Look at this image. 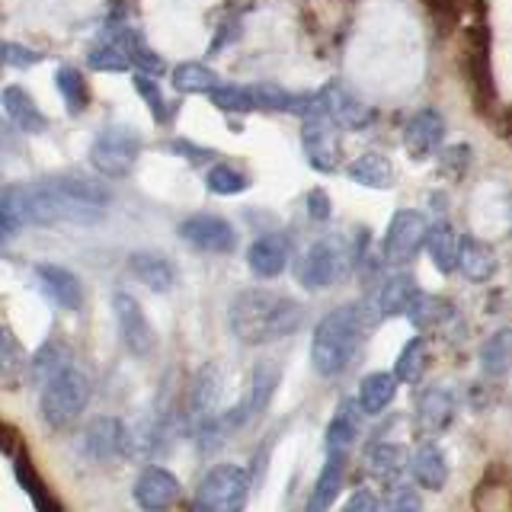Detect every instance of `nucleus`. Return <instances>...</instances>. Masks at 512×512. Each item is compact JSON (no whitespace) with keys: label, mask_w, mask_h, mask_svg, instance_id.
Here are the masks:
<instances>
[{"label":"nucleus","mask_w":512,"mask_h":512,"mask_svg":"<svg viewBox=\"0 0 512 512\" xmlns=\"http://www.w3.org/2000/svg\"><path fill=\"white\" fill-rule=\"evenodd\" d=\"M253 103L256 109H269V112H295V116H304L311 109L314 96H298V93H288L276 84H253Z\"/></svg>","instance_id":"obj_35"},{"label":"nucleus","mask_w":512,"mask_h":512,"mask_svg":"<svg viewBox=\"0 0 512 512\" xmlns=\"http://www.w3.org/2000/svg\"><path fill=\"white\" fill-rule=\"evenodd\" d=\"M0 103H4L7 119L20 128L23 135H42L48 128V116L36 106V100H32L26 87H20V84L4 87V93H0Z\"/></svg>","instance_id":"obj_22"},{"label":"nucleus","mask_w":512,"mask_h":512,"mask_svg":"<svg viewBox=\"0 0 512 512\" xmlns=\"http://www.w3.org/2000/svg\"><path fill=\"white\" fill-rule=\"evenodd\" d=\"M125 266H128V276H132L135 282H141L144 288H151V292H157V295L170 292V288L176 285V266L157 250H135L132 256H128Z\"/></svg>","instance_id":"obj_19"},{"label":"nucleus","mask_w":512,"mask_h":512,"mask_svg":"<svg viewBox=\"0 0 512 512\" xmlns=\"http://www.w3.org/2000/svg\"><path fill=\"white\" fill-rule=\"evenodd\" d=\"M461 71L468 80L471 96L480 112H487L493 103V64H490V26L477 20L464 26V42H461Z\"/></svg>","instance_id":"obj_7"},{"label":"nucleus","mask_w":512,"mask_h":512,"mask_svg":"<svg viewBox=\"0 0 512 512\" xmlns=\"http://www.w3.org/2000/svg\"><path fill=\"white\" fill-rule=\"evenodd\" d=\"M442 138H445V119L436 109H420L404 125V148L413 160H426L436 154Z\"/></svg>","instance_id":"obj_18"},{"label":"nucleus","mask_w":512,"mask_h":512,"mask_svg":"<svg viewBox=\"0 0 512 512\" xmlns=\"http://www.w3.org/2000/svg\"><path fill=\"white\" fill-rule=\"evenodd\" d=\"M288 240L282 234H263L256 237L250 250H247V266L256 279H279L285 266H288Z\"/></svg>","instance_id":"obj_20"},{"label":"nucleus","mask_w":512,"mask_h":512,"mask_svg":"<svg viewBox=\"0 0 512 512\" xmlns=\"http://www.w3.org/2000/svg\"><path fill=\"white\" fill-rule=\"evenodd\" d=\"M221 388H224V378H221L215 362L202 365L199 372H196V378H192L189 400H186V420L196 429H202L205 423H212L215 416H218Z\"/></svg>","instance_id":"obj_15"},{"label":"nucleus","mask_w":512,"mask_h":512,"mask_svg":"<svg viewBox=\"0 0 512 512\" xmlns=\"http://www.w3.org/2000/svg\"><path fill=\"white\" fill-rule=\"evenodd\" d=\"M55 87H58L61 100H64V109H68L71 116H84V112L90 109V84L77 68H71V64H61V68H58Z\"/></svg>","instance_id":"obj_36"},{"label":"nucleus","mask_w":512,"mask_h":512,"mask_svg":"<svg viewBox=\"0 0 512 512\" xmlns=\"http://www.w3.org/2000/svg\"><path fill=\"white\" fill-rule=\"evenodd\" d=\"M452 314V304L439 295H426V292H416V298L410 301L407 317L416 330H429V327H439L442 320H448Z\"/></svg>","instance_id":"obj_41"},{"label":"nucleus","mask_w":512,"mask_h":512,"mask_svg":"<svg viewBox=\"0 0 512 512\" xmlns=\"http://www.w3.org/2000/svg\"><path fill=\"white\" fill-rule=\"evenodd\" d=\"M279 381H282V368H279V362L260 359V362L253 365V372H250V391H247V397H244V407H247L250 416L263 413V410L272 404V397H276Z\"/></svg>","instance_id":"obj_26"},{"label":"nucleus","mask_w":512,"mask_h":512,"mask_svg":"<svg viewBox=\"0 0 512 512\" xmlns=\"http://www.w3.org/2000/svg\"><path fill=\"white\" fill-rule=\"evenodd\" d=\"M407 468L423 490H442L448 484V458L436 442H423L407 461Z\"/></svg>","instance_id":"obj_24"},{"label":"nucleus","mask_w":512,"mask_h":512,"mask_svg":"<svg viewBox=\"0 0 512 512\" xmlns=\"http://www.w3.org/2000/svg\"><path fill=\"white\" fill-rule=\"evenodd\" d=\"M480 368L487 378H503L512 368V327L496 330L490 340L480 346Z\"/></svg>","instance_id":"obj_39"},{"label":"nucleus","mask_w":512,"mask_h":512,"mask_svg":"<svg viewBox=\"0 0 512 512\" xmlns=\"http://www.w3.org/2000/svg\"><path fill=\"white\" fill-rule=\"evenodd\" d=\"M180 496H183L180 477L167 468H160V464H148V468L135 477L132 500L141 512H167L180 503Z\"/></svg>","instance_id":"obj_13"},{"label":"nucleus","mask_w":512,"mask_h":512,"mask_svg":"<svg viewBox=\"0 0 512 512\" xmlns=\"http://www.w3.org/2000/svg\"><path fill=\"white\" fill-rule=\"evenodd\" d=\"M359 423H362V410L346 400V404L333 413V420L327 426V455H349V448L359 439Z\"/></svg>","instance_id":"obj_29"},{"label":"nucleus","mask_w":512,"mask_h":512,"mask_svg":"<svg viewBox=\"0 0 512 512\" xmlns=\"http://www.w3.org/2000/svg\"><path fill=\"white\" fill-rule=\"evenodd\" d=\"M314 103L320 106L330 116V122L336 128H349V132H362V128H368L375 122V109H368L362 100H356L349 90L343 87H324L320 93H314Z\"/></svg>","instance_id":"obj_17"},{"label":"nucleus","mask_w":512,"mask_h":512,"mask_svg":"<svg viewBox=\"0 0 512 512\" xmlns=\"http://www.w3.org/2000/svg\"><path fill=\"white\" fill-rule=\"evenodd\" d=\"M180 240L192 250H202V253H234L237 247V231L228 218L221 215H208V212H199V215H189L183 224H180Z\"/></svg>","instance_id":"obj_12"},{"label":"nucleus","mask_w":512,"mask_h":512,"mask_svg":"<svg viewBox=\"0 0 512 512\" xmlns=\"http://www.w3.org/2000/svg\"><path fill=\"white\" fill-rule=\"evenodd\" d=\"M205 186L212 196H240V192L250 189V176L234 164H215L205 173Z\"/></svg>","instance_id":"obj_42"},{"label":"nucleus","mask_w":512,"mask_h":512,"mask_svg":"<svg viewBox=\"0 0 512 512\" xmlns=\"http://www.w3.org/2000/svg\"><path fill=\"white\" fill-rule=\"evenodd\" d=\"M458 244L461 237L455 234V228L448 221H436L432 228L426 231V253L432 266H436L442 276H452V272L458 269Z\"/></svg>","instance_id":"obj_27"},{"label":"nucleus","mask_w":512,"mask_h":512,"mask_svg":"<svg viewBox=\"0 0 512 512\" xmlns=\"http://www.w3.org/2000/svg\"><path fill=\"white\" fill-rule=\"evenodd\" d=\"M426 231H429V224L420 212H413V208H400V212H394L388 231H384V240H381L384 263H391L397 269L413 263L416 253H420L426 244Z\"/></svg>","instance_id":"obj_11"},{"label":"nucleus","mask_w":512,"mask_h":512,"mask_svg":"<svg viewBox=\"0 0 512 512\" xmlns=\"http://www.w3.org/2000/svg\"><path fill=\"white\" fill-rule=\"evenodd\" d=\"M423 4H426L432 23H436V29L442 32V36H448V32L461 23V10H464L461 0H423Z\"/></svg>","instance_id":"obj_46"},{"label":"nucleus","mask_w":512,"mask_h":512,"mask_svg":"<svg viewBox=\"0 0 512 512\" xmlns=\"http://www.w3.org/2000/svg\"><path fill=\"white\" fill-rule=\"evenodd\" d=\"M23 372H29V359L20 340H16L7 327H0V384H4V388H16Z\"/></svg>","instance_id":"obj_40"},{"label":"nucleus","mask_w":512,"mask_h":512,"mask_svg":"<svg viewBox=\"0 0 512 512\" xmlns=\"http://www.w3.org/2000/svg\"><path fill=\"white\" fill-rule=\"evenodd\" d=\"M36 279L42 285V292L52 298L61 311H84V304H87V288L84 282H80L77 272H71L68 266H61V263H39L36 266Z\"/></svg>","instance_id":"obj_16"},{"label":"nucleus","mask_w":512,"mask_h":512,"mask_svg":"<svg viewBox=\"0 0 512 512\" xmlns=\"http://www.w3.org/2000/svg\"><path fill=\"white\" fill-rule=\"evenodd\" d=\"M0 61H4V68H32L42 61V52L20 42H0Z\"/></svg>","instance_id":"obj_49"},{"label":"nucleus","mask_w":512,"mask_h":512,"mask_svg":"<svg viewBox=\"0 0 512 512\" xmlns=\"http://www.w3.org/2000/svg\"><path fill=\"white\" fill-rule=\"evenodd\" d=\"M426 365H429V343L426 336H413L407 340V346L397 352V362H394V378L397 384H420L423 375H426Z\"/></svg>","instance_id":"obj_37"},{"label":"nucleus","mask_w":512,"mask_h":512,"mask_svg":"<svg viewBox=\"0 0 512 512\" xmlns=\"http://www.w3.org/2000/svg\"><path fill=\"white\" fill-rule=\"evenodd\" d=\"M346 173L352 183H359L365 189H391L394 186V164L378 151H368V154L356 157L346 167Z\"/></svg>","instance_id":"obj_31"},{"label":"nucleus","mask_w":512,"mask_h":512,"mask_svg":"<svg viewBox=\"0 0 512 512\" xmlns=\"http://www.w3.org/2000/svg\"><path fill=\"white\" fill-rule=\"evenodd\" d=\"M304 304L272 288H244L228 308V327L244 346H266L298 333Z\"/></svg>","instance_id":"obj_2"},{"label":"nucleus","mask_w":512,"mask_h":512,"mask_svg":"<svg viewBox=\"0 0 512 512\" xmlns=\"http://www.w3.org/2000/svg\"><path fill=\"white\" fill-rule=\"evenodd\" d=\"M23 442V439H20ZM0 452L4 455H13L16 452V432H13V426H7L4 420H0Z\"/></svg>","instance_id":"obj_54"},{"label":"nucleus","mask_w":512,"mask_h":512,"mask_svg":"<svg viewBox=\"0 0 512 512\" xmlns=\"http://www.w3.org/2000/svg\"><path fill=\"white\" fill-rule=\"evenodd\" d=\"M394 397H397V378L391 372H372L359 381L356 407L368 416H378L381 410L391 407Z\"/></svg>","instance_id":"obj_32"},{"label":"nucleus","mask_w":512,"mask_h":512,"mask_svg":"<svg viewBox=\"0 0 512 512\" xmlns=\"http://www.w3.org/2000/svg\"><path fill=\"white\" fill-rule=\"evenodd\" d=\"M13 474H16V484H20L23 493L29 496V503L36 506V512H61L58 500L52 496V490L42 484L39 471L32 468V461H29V455L23 452V448H20V455H16V461H13Z\"/></svg>","instance_id":"obj_33"},{"label":"nucleus","mask_w":512,"mask_h":512,"mask_svg":"<svg viewBox=\"0 0 512 512\" xmlns=\"http://www.w3.org/2000/svg\"><path fill=\"white\" fill-rule=\"evenodd\" d=\"M132 84H135V93L144 100V106L151 109L154 122H157V125H167V122H170V106H167V100H164V93H160V84H157V80L148 77V74H138V71H135Z\"/></svg>","instance_id":"obj_43"},{"label":"nucleus","mask_w":512,"mask_h":512,"mask_svg":"<svg viewBox=\"0 0 512 512\" xmlns=\"http://www.w3.org/2000/svg\"><path fill=\"white\" fill-rule=\"evenodd\" d=\"M20 218H16L13 205L7 199H0V244H10V240L16 237V231H20Z\"/></svg>","instance_id":"obj_50"},{"label":"nucleus","mask_w":512,"mask_h":512,"mask_svg":"<svg viewBox=\"0 0 512 512\" xmlns=\"http://www.w3.org/2000/svg\"><path fill=\"white\" fill-rule=\"evenodd\" d=\"M173 90L176 93H183V96H199V93H212L221 80L212 68H205V64L199 61H183V64H176L173 74Z\"/></svg>","instance_id":"obj_38"},{"label":"nucleus","mask_w":512,"mask_h":512,"mask_svg":"<svg viewBox=\"0 0 512 512\" xmlns=\"http://www.w3.org/2000/svg\"><path fill=\"white\" fill-rule=\"evenodd\" d=\"M301 144H304V157H308V164L317 173H333L340 167V157H343L340 128L330 122V116L314 100H311V109L304 112Z\"/></svg>","instance_id":"obj_8"},{"label":"nucleus","mask_w":512,"mask_h":512,"mask_svg":"<svg viewBox=\"0 0 512 512\" xmlns=\"http://www.w3.org/2000/svg\"><path fill=\"white\" fill-rule=\"evenodd\" d=\"M208 96H212L215 109H221V112H253L256 109L253 90L240 87V84H218Z\"/></svg>","instance_id":"obj_44"},{"label":"nucleus","mask_w":512,"mask_h":512,"mask_svg":"<svg viewBox=\"0 0 512 512\" xmlns=\"http://www.w3.org/2000/svg\"><path fill=\"white\" fill-rule=\"evenodd\" d=\"M0 71H4V61H0Z\"/></svg>","instance_id":"obj_56"},{"label":"nucleus","mask_w":512,"mask_h":512,"mask_svg":"<svg viewBox=\"0 0 512 512\" xmlns=\"http://www.w3.org/2000/svg\"><path fill=\"white\" fill-rule=\"evenodd\" d=\"M90 378L80 372V368H68L61 372L55 381H48L42 394H39V416L45 426L52 429H68L77 423V416L87 410L90 404Z\"/></svg>","instance_id":"obj_5"},{"label":"nucleus","mask_w":512,"mask_h":512,"mask_svg":"<svg viewBox=\"0 0 512 512\" xmlns=\"http://www.w3.org/2000/svg\"><path fill=\"white\" fill-rule=\"evenodd\" d=\"M439 167L445 176H452V180H461L464 173L471 167V148L468 144H452V148H445L439 154Z\"/></svg>","instance_id":"obj_48"},{"label":"nucleus","mask_w":512,"mask_h":512,"mask_svg":"<svg viewBox=\"0 0 512 512\" xmlns=\"http://www.w3.org/2000/svg\"><path fill=\"white\" fill-rule=\"evenodd\" d=\"M71 365H74V352L52 336V340H45L36 352H32V359H29V378L42 391L48 381H55L61 372H68Z\"/></svg>","instance_id":"obj_23"},{"label":"nucleus","mask_w":512,"mask_h":512,"mask_svg":"<svg viewBox=\"0 0 512 512\" xmlns=\"http://www.w3.org/2000/svg\"><path fill=\"white\" fill-rule=\"evenodd\" d=\"M500 132H503V138H506V141H512V106L503 112V119H500Z\"/></svg>","instance_id":"obj_55"},{"label":"nucleus","mask_w":512,"mask_h":512,"mask_svg":"<svg viewBox=\"0 0 512 512\" xmlns=\"http://www.w3.org/2000/svg\"><path fill=\"white\" fill-rule=\"evenodd\" d=\"M144 141L132 125H106L90 144V167L106 180H125L135 170Z\"/></svg>","instance_id":"obj_6"},{"label":"nucleus","mask_w":512,"mask_h":512,"mask_svg":"<svg viewBox=\"0 0 512 512\" xmlns=\"http://www.w3.org/2000/svg\"><path fill=\"white\" fill-rule=\"evenodd\" d=\"M420 292V285L410 276V272H394V276L378 288V298H375V311L378 317H397V314H407L410 301Z\"/></svg>","instance_id":"obj_28"},{"label":"nucleus","mask_w":512,"mask_h":512,"mask_svg":"<svg viewBox=\"0 0 512 512\" xmlns=\"http://www.w3.org/2000/svg\"><path fill=\"white\" fill-rule=\"evenodd\" d=\"M80 448L90 461H116L132 455V439L119 416H96V420L84 429Z\"/></svg>","instance_id":"obj_14"},{"label":"nucleus","mask_w":512,"mask_h":512,"mask_svg":"<svg viewBox=\"0 0 512 512\" xmlns=\"http://www.w3.org/2000/svg\"><path fill=\"white\" fill-rule=\"evenodd\" d=\"M384 512H423V496L410 484H394L384 500Z\"/></svg>","instance_id":"obj_47"},{"label":"nucleus","mask_w":512,"mask_h":512,"mask_svg":"<svg viewBox=\"0 0 512 512\" xmlns=\"http://www.w3.org/2000/svg\"><path fill=\"white\" fill-rule=\"evenodd\" d=\"M7 202L29 224H93L103 218L112 192L87 176H48L13 189Z\"/></svg>","instance_id":"obj_1"},{"label":"nucleus","mask_w":512,"mask_h":512,"mask_svg":"<svg viewBox=\"0 0 512 512\" xmlns=\"http://www.w3.org/2000/svg\"><path fill=\"white\" fill-rule=\"evenodd\" d=\"M349 269V256L346 250L336 244V240H317L295 266V279L298 285L311 288V292H320V288L336 285Z\"/></svg>","instance_id":"obj_10"},{"label":"nucleus","mask_w":512,"mask_h":512,"mask_svg":"<svg viewBox=\"0 0 512 512\" xmlns=\"http://www.w3.org/2000/svg\"><path fill=\"white\" fill-rule=\"evenodd\" d=\"M343 512H381V503L372 490H356L349 496V503L343 506Z\"/></svg>","instance_id":"obj_51"},{"label":"nucleus","mask_w":512,"mask_h":512,"mask_svg":"<svg viewBox=\"0 0 512 512\" xmlns=\"http://www.w3.org/2000/svg\"><path fill=\"white\" fill-rule=\"evenodd\" d=\"M112 314H116L119 343L132 359H151L157 352V333L151 327L148 314H144L141 301L128 292L112 295Z\"/></svg>","instance_id":"obj_9"},{"label":"nucleus","mask_w":512,"mask_h":512,"mask_svg":"<svg viewBox=\"0 0 512 512\" xmlns=\"http://www.w3.org/2000/svg\"><path fill=\"white\" fill-rule=\"evenodd\" d=\"M346 464H349V455H327L324 471H320L317 484H314L308 512H327L336 503V496H340L343 480H346Z\"/></svg>","instance_id":"obj_30"},{"label":"nucleus","mask_w":512,"mask_h":512,"mask_svg":"<svg viewBox=\"0 0 512 512\" xmlns=\"http://www.w3.org/2000/svg\"><path fill=\"white\" fill-rule=\"evenodd\" d=\"M167 151L189 157L192 164H202V160H208V157H212V151H208V148H196V144H192V141H186V138H176V141H170V144H167Z\"/></svg>","instance_id":"obj_52"},{"label":"nucleus","mask_w":512,"mask_h":512,"mask_svg":"<svg viewBox=\"0 0 512 512\" xmlns=\"http://www.w3.org/2000/svg\"><path fill=\"white\" fill-rule=\"evenodd\" d=\"M308 215L314 221H327L330 218V196L324 189H311L308 192Z\"/></svg>","instance_id":"obj_53"},{"label":"nucleus","mask_w":512,"mask_h":512,"mask_svg":"<svg viewBox=\"0 0 512 512\" xmlns=\"http://www.w3.org/2000/svg\"><path fill=\"white\" fill-rule=\"evenodd\" d=\"M250 474L234 461L208 468L192 496V512H244L250 500Z\"/></svg>","instance_id":"obj_4"},{"label":"nucleus","mask_w":512,"mask_h":512,"mask_svg":"<svg viewBox=\"0 0 512 512\" xmlns=\"http://www.w3.org/2000/svg\"><path fill=\"white\" fill-rule=\"evenodd\" d=\"M87 64H90L93 71H100V74H125V71H132V64H128V58L122 55V48H116L112 42L96 45L93 52L87 55Z\"/></svg>","instance_id":"obj_45"},{"label":"nucleus","mask_w":512,"mask_h":512,"mask_svg":"<svg viewBox=\"0 0 512 512\" xmlns=\"http://www.w3.org/2000/svg\"><path fill=\"white\" fill-rule=\"evenodd\" d=\"M455 420V394L448 388H426L416 400V426L426 436H442Z\"/></svg>","instance_id":"obj_21"},{"label":"nucleus","mask_w":512,"mask_h":512,"mask_svg":"<svg viewBox=\"0 0 512 512\" xmlns=\"http://www.w3.org/2000/svg\"><path fill=\"white\" fill-rule=\"evenodd\" d=\"M496 253L477 237H461L458 244V269L468 282H490L496 276Z\"/></svg>","instance_id":"obj_25"},{"label":"nucleus","mask_w":512,"mask_h":512,"mask_svg":"<svg viewBox=\"0 0 512 512\" xmlns=\"http://www.w3.org/2000/svg\"><path fill=\"white\" fill-rule=\"evenodd\" d=\"M378 311L372 304H340L330 314L320 317L311 340V365L320 378H336L356 359L365 333L375 327Z\"/></svg>","instance_id":"obj_3"},{"label":"nucleus","mask_w":512,"mask_h":512,"mask_svg":"<svg viewBox=\"0 0 512 512\" xmlns=\"http://www.w3.org/2000/svg\"><path fill=\"white\" fill-rule=\"evenodd\" d=\"M368 474L384 480V484H397V477L407 468V452L394 442H375L365 455Z\"/></svg>","instance_id":"obj_34"}]
</instances>
